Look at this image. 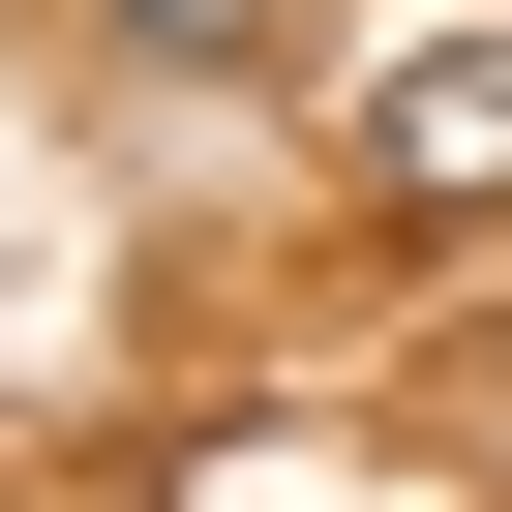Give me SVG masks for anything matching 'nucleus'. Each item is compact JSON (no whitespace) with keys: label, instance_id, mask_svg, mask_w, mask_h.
Wrapping results in <instances>:
<instances>
[{"label":"nucleus","instance_id":"obj_1","mask_svg":"<svg viewBox=\"0 0 512 512\" xmlns=\"http://www.w3.org/2000/svg\"><path fill=\"white\" fill-rule=\"evenodd\" d=\"M362 211H512V31H452V61L362 91Z\"/></svg>","mask_w":512,"mask_h":512},{"label":"nucleus","instance_id":"obj_2","mask_svg":"<svg viewBox=\"0 0 512 512\" xmlns=\"http://www.w3.org/2000/svg\"><path fill=\"white\" fill-rule=\"evenodd\" d=\"M91 31H121V61H181V91H211V61H272V0H91Z\"/></svg>","mask_w":512,"mask_h":512}]
</instances>
